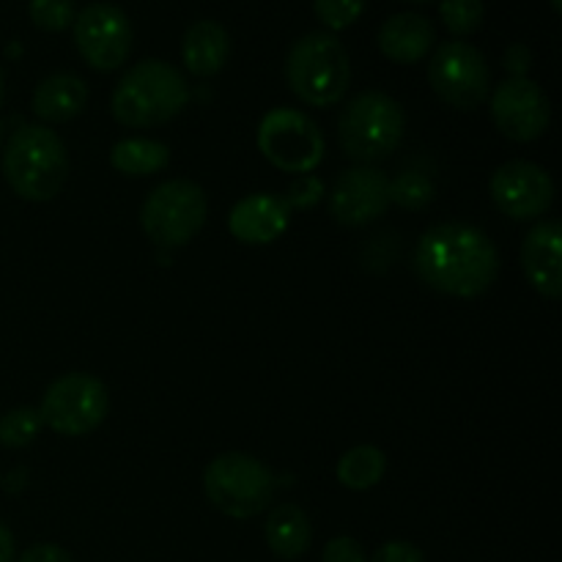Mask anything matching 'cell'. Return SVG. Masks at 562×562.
Segmentation results:
<instances>
[{"label": "cell", "instance_id": "6da1fadb", "mask_svg": "<svg viewBox=\"0 0 562 562\" xmlns=\"http://www.w3.org/2000/svg\"><path fill=\"white\" fill-rule=\"evenodd\" d=\"M415 272L439 294L472 300L497 283L499 252L475 225L442 223L417 241Z\"/></svg>", "mask_w": 562, "mask_h": 562}, {"label": "cell", "instance_id": "7a4b0ae2", "mask_svg": "<svg viewBox=\"0 0 562 562\" xmlns=\"http://www.w3.org/2000/svg\"><path fill=\"white\" fill-rule=\"evenodd\" d=\"M190 102V86L176 66L146 58L132 66L115 86L110 110L130 130H151L168 124Z\"/></svg>", "mask_w": 562, "mask_h": 562}, {"label": "cell", "instance_id": "3957f363", "mask_svg": "<svg viewBox=\"0 0 562 562\" xmlns=\"http://www.w3.org/2000/svg\"><path fill=\"white\" fill-rule=\"evenodd\" d=\"M3 176L22 201H53L69 179V151L53 130L25 124L5 143Z\"/></svg>", "mask_w": 562, "mask_h": 562}, {"label": "cell", "instance_id": "277c9868", "mask_svg": "<svg viewBox=\"0 0 562 562\" xmlns=\"http://www.w3.org/2000/svg\"><path fill=\"white\" fill-rule=\"evenodd\" d=\"M285 80L294 97L311 108H333L349 91V53L335 33H305L291 44L285 58Z\"/></svg>", "mask_w": 562, "mask_h": 562}, {"label": "cell", "instance_id": "5b68a950", "mask_svg": "<svg viewBox=\"0 0 562 562\" xmlns=\"http://www.w3.org/2000/svg\"><path fill=\"white\" fill-rule=\"evenodd\" d=\"M404 130V108L387 93L366 91L346 104L338 121V140L351 162L376 165L398 151Z\"/></svg>", "mask_w": 562, "mask_h": 562}, {"label": "cell", "instance_id": "8992f818", "mask_svg": "<svg viewBox=\"0 0 562 562\" xmlns=\"http://www.w3.org/2000/svg\"><path fill=\"white\" fill-rule=\"evenodd\" d=\"M206 499L231 519H256L272 505L274 475L247 453H223L203 472Z\"/></svg>", "mask_w": 562, "mask_h": 562}, {"label": "cell", "instance_id": "52a82bcc", "mask_svg": "<svg viewBox=\"0 0 562 562\" xmlns=\"http://www.w3.org/2000/svg\"><path fill=\"white\" fill-rule=\"evenodd\" d=\"M206 192L187 179L154 187L140 209V225L151 241L162 247H184L206 225Z\"/></svg>", "mask_w": 562, "mask_h": 562}, {"label": "cell", "instance_id": "ba28073f", "mask_svg": "<svg viewBox=\"0 0 562 562\" xmlns=\"http://www.w3.org/2000/svg\"><path fill=\"white\" fill-rule=\"evenodd\" d=\"M110 409V395L102 379L91 373H66L44 393L38 417L42 426L60 437H86L97 431Z\"/></svg>", "mask_w": 562, "mask_h": 562}, {"label": "cell", "instance_id": "9c48e42d", "mask_svg": "<svg viewBox=\"0 0 562 562\" xmlns=\"http://www.w3.org/2000/svg\"><path fill=\"white\" fill-rule=\"evenodd\" d=\"M258 151L283 173L311 176L324 159V135L300 110L278 108L258 126Z\"/></svg>", "mask_w": 562, "mask_h": 562}, {"label": "cell", "instance_id": "30bf717a", "mask_svg": "<svg viewBox=\"0 0 562 562\" xmlns=\"http://www.w3.org/2000/svg\"><path fill=\"white\" fill-rule=\"evenodd\" d=\"M431 91L453 110H477L492 97L486 55L470 42H445L428 64Z\"/></svg>", "mask_w": 562, "mask_h": 562}, {"label": "cell", "instance_id": "8fae6325", "mask_svg": "<svg viewBox=\"0 0 562 562\" xmlns=\"http://www.w3.org/2000/svg\"><path fill=\"white\" fill-rule=\"evenodd\" d=\"M75 44L82 60L97 71L124 66L132 49V22L119 5L91 3L75 16Z\"/></svg>", "mask_w": 562, "mask_h": 562}, {"label": "cell", "instance_id": "7c38bea8", "mask_svg": "<svg viewBox=\"0 0 562 562\" xmlns=\"http://www.w3.org/2000/svg\"><path fill=\"white\" fill-rule=\"evenodd\" d=\"M488 190L499 212L519 223L543 217L554 203V181L549 170L527 159L499 165L488 181Z\"/></svg>", "mask_w": 562, "mask_h": 562}, {"label": "cell", "instance_id": "4fadbf2b", "mask_svg": "<svg viewBox=\"0 0 562 562\" xmlns=\"http://www.w3.org/2000/svg\"><path fill=\"white\" fill-rule=\"evenodd\" d=\"M492 121L508 140L532 143L549 130L552 104L530 77H508L492 93Z\"/></svg>", "mask_w": 562, "mask_h": 562}, {"label": "cell", "instance_id": "5bb4252c", "mask_svg": "<svg viewBox=\"0 0 562 562\" xmlns=\"http://www.w3.org/2000/svg\"><path fill=\"white\" fill-rule=\"evenodd\" d=\"M390 206V179L373 165H357L338 176L329 192V214L346 228H362Z\"/></svg>", "mask_w": 562, "mask_h": 562}, {"label": "cell", "instance_id": "9a60e30c", "mask_svg": "<svg viewBox=\"0 0 562 562\" xmlns=\"http://www.w3.org/2000/svg\"><path fill=\"white\" fill-rule=\"evenodd\" d=\"M291 206L285 198L272 192H256L247 195L231 209L228 231L241 245H269L280 239L289 228Z\"/></svg>", "mask_w": 562, "mask_h": 562}, {"label": "cell", "instance_id": "2e32d148", "mask_svg": "<svg viewBox=\"0 0 562 562\" xmlns=\"http://www.w3.org/2000/svg\"><path fill=\"white\" fill-rule=\"evenodd\" d=\"M562 228L558 220L538 223L521 245V269L532 289L547 300H560L562 294V261H560Z\"/></svg>", "mask_w": 562, "mask_h": 562}, {"label": "cell", "instance_id": "e0dca14e", "mask_svg": "<svg viewBox=\"0 0 562 562\" xmlns=\"http://www.w3.org/2000/svg\"><path fill=\"white\" fill-rule=\"evenodd\" d=\"M434 42H437V31H434L431 20L423 14H415V11L390 16L379 27V49H382L384 58L401 66L420 64L423 58H428Z\"/></svg>", "mask_w": 562, "mask_h": 562}, {"label": "cell", "instance_id": "ac0fdd59", "mask_svg": "<svg viewBox=\"0 0 562 562\" xmlns=\"http://www.w3.org/2000/svg\"><path fill=\"white\" fill-rule=\"evenodd\" d=\"M88 104V86L77 75L58 71L42 80L33 91V113L47 124H66L77 119Z\"/></svg>", "mask_w": 562, "mask_h": 562}, {"label": "cell", "instance_id": "d6986e66", "mask_svg": "<svg viewBox=\"0 0 562 562\" xmlns=\"http://www.w3.org/2000/svg\"><path fill=\"white\" fill-rule=\"evenodd\" d=\"M181 58L190 75L212 77L228 64L231 58V36L220 22L201 20L190 25L181 44Z\"/></svg>", "mask_w": 562, "mask_h": 562}, {"label": "cell", "instance_id": "ffe728a7", "mask_svg": "<svg viewBox=\"0 0 562 562\" xmlns=\"http://www.w3.org/2000/svg\"><path fill=\"white\" fill-rule=\"evenodd\" d=\"M267 547L280 560H296L311 549L313 527L305 510L294 503H280L269 510L267 519Z\"/></svg>", "mask_w": 562, "mask_h": 562}, {"label": "cell", "instance_id": "44dd1931", "mask_svg": "<svg viewBox=\"0 0 562 562\" xmlns=\"http://www.w3.org/2000/svg\"><path fill=\"white\" fill-rule=\"evenodd\" d=\"M170 162V148L151 137H126L110 148V165L124 176H154Z\"/></svg>", "mask_w": 562, "mask_h": 562}, {"label": "cell", "instance_id": "7402d4cb", "mask_svg": "<svg viewBox=\"0 0 562 562\" xmlns=\"http://www.w3.org/2000/svg\"><path fill=\"white\" fill-rule=\"evenodd\" d=\"M387 472V456L373 445H357L338 461V481L351 492L373 488Z\"/></svg>", "mask_w": 562, "mask_h": 562}, {"label": "cell", "instance_id": "603a6c76", "mask_svg": "<svg viewBox=\"0 0 562 562\" xmlns=\"http://www.w3.org/2000/svg\"><path fill=\"white\" fill-rule=\"evenodd\" d=\"M434 198H437V187L426 173L406 170V173L390 179V203H395V206L420 212V209L431 206Z\"/></svg>", "mask_w": 562, "mask_h": 562}, {"label": "cell", "instance_id": "cb8c5ba5", "mask_svg": "<svg viewBox=\"0 0 562 562\" xmlns=\"http://www.w3.org/2000/svg\"><path fill=\"white\" fill-rule=\"evenodd\" d=\"M42 431V417L33 406H16L0 417V445L3 448H25Z\"/></svg>", "mask_w": 562, "mask_h": 562}, {"label": "cell", "instance_id": "d4e9b609", "mask_svg": "<svg viewBox=\"0 0 562 562\" xmlns=\"http://www.w3.org/2000/svg\"><path fill=\"white\" fill-rule=\"evenodd\" d=\"M439 14L453 36H470L483 25L486 9H483V0H442Z\"/></svg>", "mask_w": 562, "mask_h": 562}, {"label": "cell", "instance_id": "484cf974", "mask_svg": "<svg viewBox=\"0 0 562 562\" xmlns=\"http://www.w3.org/2000/svg\"><path fill=\"white\" fill-rule=\"evenodd\" d=\"M27 14H31L33 25L42 27V31L60 33L75 25L77 5L75 0H31Z\"/></svg>", "mask_w": 562, "mask_h": 562}, {"label": "cell", "instance_id": "4316f807", "mask_svg": "<svg viewBox=\"0 0 562 562\" xmlns=\"http://www.w3.org/2000/svg\"><path fill=\"white\" fill-rule=\"evenodd\" d=\"M366 11V0H316V16L329 31H346Z\"/></svg>", "mask_w": 562, "mask_h": 562}, {"label": "cell", "instance_id": "83f0119b", "mask_svg": "<svg viewBox=\"0 0 562 562\" xmlns=\"http://www.w3.org/2000/svg\"><path fill=\"white\" fill-rule=\"evenodd\" d=\"M322 562H366V549L357 538L338 536L324 547Z\"/></svg>", "mask_w": 562, "mask_h": 562}, {"label": "cell", "instance_id": "f1b7e54d", "mask_svg": "<svg viewBox=\"0 0 562 562\" xmlns=\"http://www.w3.org/2000/svg\"><path fill=\"white\" fill-rule=\"evenodd\" d=\"M371 562H426V554L409 541H390L376 549Z\"/></svg>", "mask_w": 562, "mask_h": 562}, {"label": "cell", "instance_id": "f546056e", "mask_svg": "<svg viewBox=\"0 0 562 562\" xmlns=\"http://www.w3.org/2000/svg\"><path fill=\"white\" fill-rule=\"evenodd\" d=\"M322 192H324V184L316 179V176H300V181L291 187V195L285 198V201H289L291 209L294 206L307 209L322 198Z\"/></svg>", "mask_w": 562, "mask_h": 562}, {"label": "cell", "instance_id": "4dcf8cb0", "mask_svg": "<svg viewBox=\"0 0 562 562\" xmlns=\"http://www.w3.org/2000/svg\"><path fill=\"white\" fill-rule=\"evenodd\" d=\"M16 562H75V560H71V554L66 552L64 547H58V543H36V547L25 549L22 558Z\"/></svg>", "mask_w": 562, "mask_h": 562}, {"label": "cell", "instance_id": "1f68e13d", "mask_svg": "<svg viewBox=\"0 0 562 562\" xmlns=\"http://www.w3.org/2000/svg\"><path fill=\"white\" fill-rule=\"evenodd\" d=\"M505 69L510 71V77H527V71H530L532 66V53L527 44H510L508 53H505L503 58Z\"/></svg>", "mask_w": 562, "mask_h": 562}, {"label": "cell", "instance_id": "d6a6232c", "mask_svg": "<svg viewBox=\"0 0 562 562\" xmlns=\"http://www.w3.org/2000/svg\"><path fill=\"white\" fill-rule=\"evenodd\" d=\"M14 552H16L14 536H11L9 527L0 521V562H14Z\"/></svg>", "mask_w": 562, "mask_h": 562}, {"label": "cell", "instance_id": "836d02e7", "mask_svg": "<svg viewBox=\"0 0 562 562\" xmlns=\"http://www.w3.org/2000/svg\"><path fill=\"white\" fill-rule=\"evenodd\" d=\"M3 97H5V77H3V69H0V104H3Z\"/></svg>", "mask_w": 562, "mask_h": 562}, {"label": "cell", "instance_id": "e575fe53", "mask_svg": "<svg viewBox=\"0 0 562 562\" xmlns=\"http://www.w3.org/2000/svg\"><path fill=\"white\" fill-rule=\"evenodd\" d=\"M3 135H5V124L0 121V146H3Z\"/></svg>", "mask_w": 562, "mask_h": 562}, {"label": "cell", "instance_id": "d590c367", "mask_svg": "<svg viewBox=\"0 0 562 562\" xmlns=\"http://www.w3.org/2000/svg\"><path fill=\"white\" fill-rule=\"evenodd\" d=\"M552 9L558 11V14H560V0H552Z\"/></svg>", "mask_w": 562, "mask_h": 562}, {"label": "cell", "instance_id": "8d00e7d4", "mask_svg": "<svg viewBox=\"0 0 562 562\" xmlns=\"http://www.w3.org/2000/svg\"><path fill=\"white\" fill-rule=\"evenodd\" d=\"M409 3H428V0H409Z\"/></svg>", "mask_w": 562, "mask_h": 562}]
</instances>
